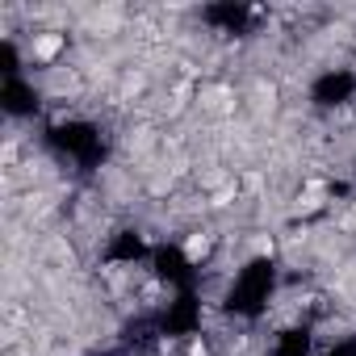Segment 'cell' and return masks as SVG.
Returning a JSON list of instances; mask_svg holds the SVG:
<instances>
[{
  "mask_svg": "<svg viewBox=\"0 0 356 356\" xmlns=\"http://www.w3.org/2000/svg\"><path fill=\"white\" fill-rule=\"evenodd\" d=\"M59 51H63V34H38L34 38V55L38 59H55Z\"/></svg>",
  "mask_w": 356,
  "mask_h": 356,
  "instance_id": "cell-1",
  "label": "cell"
},
{
  "mask_svg": "<svg viewBox=\"0 0 356 356\" xmlns=\"http://www.w3.org/2000/svg\"><path fill=\"white\" fill-rule=\"evenodd\" d=\"M206 248H210V239L193 235V239H189V248H185V256H189V260H202V256H206Z\"/></svg>",
  "mask_w": 356,
  "mask_h": 356,
  "instance_id": "cell-2",
  "label": "cell"
}]
</instances>
